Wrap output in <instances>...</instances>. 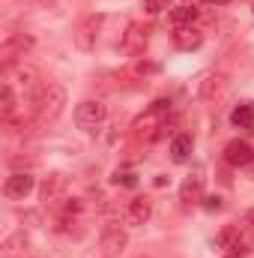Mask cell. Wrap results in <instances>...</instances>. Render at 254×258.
Listing matches in <instances>:
<instances>
[{
    "label": "cell",
    "mask_w": 254,
    "mask_h": 258,
    "mask_svg": "<svg viewBox=\"0 0 254 258\" xmlns=\"http://www.w3.org/2000/svg\"><path fill=\"white\" fill-rule=\"evenodd\" d=\"M63 105H66V90H63V84H57V81L42 84V87H39V93H36V99H33L36 117H39L42 123L57 120V117L63 114Z\"/></svg>",
    "instance_id": "cell-1"
},
{
    "label": "cell",
    "mask_w": 254,
    "mask_h": 258,
    "mask_svg": "<svg viewBox=\"0 0 254 258\" xmlns=\"http://www.w3.org/2000/svg\"><path fill=\"white\" fill-rule=\"evenodd\" d=\"M105 117H108V108H105L102 102H93V99H90V102H81V105L75 108V123L81 129H87V132L96 129V126H102Z\"/></svg>",
    "instance_id": "cell-2"
},
{
    "label": "cell",
    "mask_w": 254,
    "mask_h": 258,
    "mask_svg": "<svg viewBox=\"0 0 254 258\" xmlns=\"http://www.w3.org/2000/svg\"><path fill=\"white\" fill-rule=\"evenodd\" d=\"M33 186H36L33 174H27V171H15L12 177H6V183H3V195H6V198H24V195L33 192Z\"/></svg>",
    "instance_id": "cell-3"
},
{
    "label": "cell",
    "mask_w": 254,
    "mask_h": 258,
    "mask_svg": "<svg viewBox=\"0 0 254 258\" xmlns=\"http://www.w3.org/2000/svg\"><path fill=\"white\" fill-rule=\"evenodd\" d=\"M66 189H69V183H66L63 174H51V177L42 183V201L51 204V207H60L66 201Z\"/></svg>",
    "instance_id": "cell-4"
},
{
    "label": "cell",
    "mask_w": 254,
    "mask_h": 258,
    "mask_svg": "<svg viewBox=\"0 0 254 258\" xmlns=\"http://www.w3.org/2000/svg\"><path fill=\"white\" fill-rule=\"evenodd\" d=\"M254 159V150H251V144L248 141H230L227 147H224V162L227 165H236V168H242V165H248Z\"/></svg>",
    "instance_id": "cell-5"
},
{
    "label": "cell",
    "mask_w": 254,
    "mask_h": 258,
    "mask_svg": "<svg viewBox=\"0 0 254 258\" xmlns=\"http://www.w3.org/2000/svg\"><path fill=\"white\" fill-rule=\"evenodd\" d=\"M30 48H33V36H27V33H15V36L3 45V51H0V54H3V63H12L15 57H24Z\"/></svg>",
    "instance_id": "cell-6"
},
{
    "label": "cell",
    "mask_w": 254,
    "mask_h": 258,
    "mask_svg": "<svg viewBox=\"0 0 254 258\" xmlns=\"http://www.w3.org/2000/svg\"><path fill=\"white\" fill-rule=\"evenodd\" d=\"M126 243H129L126 231H123L117 222H108V225L102 228V246H105L108 252H120V249H126Z\"/></svg>",
    "instance_id": "cell-7"
},
{
    "label": "cell",
    "mask_w": 254,
    "mask_h": 258,
    "mask_svg": "<svg viewBox=\"0 0 254 258\" xmlns=\"http://www.w3.org/2000/svg\"><path fill=\"white\" fill-rule=\"evenodd\" d=\"M150 213H153V207H150L147 198H132L126 207V222L129 225H144L150 219Z\"/></svg>",
    "instance_id": "cell-8"
},
{
    "label": "cell",
    "mask_w": 254,
    "mask_h": 258,
    "mask_svg": "<svg viewBox=\"0 0 254 258\" xmlns=\"http://www.w3.org/2000/svg\"><path fill=\"white\" fill-rule=\"evenodd\" d=\"M200 195H203V174L200 171H194L189 174L186 180H183V186H180V198L191 204V201H200Z\"/></svg>",
    "instance_id": "cell-9"
},
{
    "label": "cell",
    "mask_w": 254,
    "mask_h": 258,
    "mask_svg": "<svg viewBox=\"0 0 254 258\" xmlns=\"http://www.w3.org/2000/svg\"><path fill=\"white\" fill-rule=\"evenodd\" d=\"M174 42H177V48H183V51H191V48H200L203 36H200L194 27H177V33H174Z\"/></svg>",
    "instance_id": "cell-10"
},
{
    "label": "cell",
    "mask_w": 254,
    "mask_h": 258,
    "mask_svg": "<svg viewBox=\"0 0 254 258\" xmlns=\"http://www.w3.org/2000/svg\"><path fill=\"white\" fill-rule=\"evenodd\" d=\"M144 45H147V27H141V24H129V33H126L123 48H126L129 54H138Z\"/></svg>",
    "instance_id": "cell-11"
},
{
    "label": "cell",
    "mask_w": 254,
    "mask_h": 258,
    "mask_svg": "<svg viewBox=\"0 0 254 258\" xmlns=\"http://www.w3.org/2000/svg\"><path fill=\"white\" fill-rule=\"evenodd\" d=\"M197 6L194 3H183V6H177V9H171V21L177 24V27H191L194 21H197Z\"/></svg>",
    "instance_id": "cell-12"
},
{
    "label": "cell",
    "mask_w": 254,
    "mask_h": 258,
    "mask_svg": "<svg viewBox=\"0 0 254 258\" xmlns=\"http://www.w3.org/2000/svg\"><path fill=\"white\" fill-rule=\"evenodd\" d=\"M96 30H99V18H87V21L81 24V30H78V36H75V42H78V48H84V51H90V48H93V39H96Z\"/></svg>",
    "instance_id": "cell-13"
},
{
    "label": "cell",
    "mask_w": 254,
    "mask_h": 258,
    "mask_svg": "<svg viewBox=\"0 0 254 258\" xmlns=\"http://www.w3.org/2000/svg\"><path fill=\"white\" fill-rule=\"evenodd\" d=\"M15 108H18L15 90H12V84L6 81V84L0 87V117H3V120H12V117H15Z\"/></svg>",
    "instance_id": "cell-14"
},
{
    "label": "cell",
    "mask_w": 254,
    "mask_h": 258,
    "mask_svg": "<svg viewBox=\"0 0 254 258\" xmlns=\"http://www.w3.org/2000/svg\"><path fill=\"white\" fill-rule=\"evenodd\" d=\"M230 120L239 129H251L254 132V102H242V105L230 114Z\"/></svg>",
    "instance_id": "cell-15"
},
{
    "label": "cell",
    "mask_w": 254,
    "mask_h": 258,
    "mask_svg": "<svg viewBox=\"0 0 254 258\" xmlns=\"http://www.w3.org/2000/svg\"><path fill=\"white\" fill-rule=\"evenodd\" d=\"M171 153H174V162H186L191 153V135H177L171 144Z\"/></svg>",
    "instance_id": "cell-16"
},
{
    "label": "cell",
    "mask_w": 254,
    "mask_h": 258,
    "mask_svg": "<svg viewBox=\"0 0 254 258\" xmlns=\"http://www.w3.org/2000/svg\"><path fill=\"white\" fill-rule=\"evenodd\" d=\"M218 90H221V78H218V75H209V78L203 81V87H200V96H203V99H212Z\"/></svg>",
    "instance_id": "cell-17"
},
{
    "label": "cell",
    "mask_w": 254,
    "mask_h": 258,
    "mask_svg": "<svg viewBox=\"0 0 254 258\" xmlns=\"http://www.w3.org/2000/svg\"><path fill=\"white\" fill-rule=\"evenodd\" d=\"M15 78H18V84H21L24 90H33V84H36V72H33V69H18Z\"/></svg>",
    "instance_id": "cell-18"
},
{
    "label": "cell",
    "mask_w": 254,
    "mask_h": 258,
    "mask_svg": "<svg viewBox=\"0 0 254 258\" xmlns=\"http://www.w3.org/2000/svg\"><path fill=\"white\" fill-rule=\"evenodd\" d=\"M144 9H147L150 15H159V12L171 9V0H144Z\"/></svg>",
    "instance_id": "cell-19"
},
{
    "label": "cell",
    "mask_w": 254,
    "mask_h": 258,
    "mask_svg": "<svg viewBox=\"0 0 254 258\" xmlns=\"http://www.w3.org/2000/svg\"><path fill=\"white\" fill-rule=\"evenodd\" d=\"M203 210H209V213H212V210H221V198H218V195H206V198H203Z\"/></svg>",
    "instance_id": "cell-20"
},
{
    "label": "cell",
    "mask_w": 254,
    "mask_h": 258,
    "mask_svg": "<svg viewBox=\"0 0 254 258\" xmlns=\"http://www.w3.org/2000/svg\"><path fill=\"white\" fill-rule=\"evenodd\" d=\"M111 180H114V183H123V186H138V180H135V174H120V171H117V174H114Z\"/></svg>",
    "instance_id": "cell-21"
},
{
    "label": "cell",
    "mask_w": 254,
    "mask_h": 258,
    "mask_svg": "<svg viewBox=\"0 0 254 258\" xmlns=\"http://www.w3.org/2000/svg\"><path fill=\"white\" fill-rule=\"evenodd\" d=\"M138 72H141V75H144V72H156V66L153 63H138Z\"/></svg>",
    "instance_id": "cell-22"
},
{
    "label": "cell",
    "mask_w": 254,
    "mask_h": 258,
    "mask_svg": "<svg viewBox=\"0 0 254 258\" xmlns=\"http://www.w3.org/2000/svg\"><path fill=\"white\" fill-rule=\"evenodd\" d=\"M209 3H227V0H209Z\"/></svg>",
    "instance_id": "cell-23"
},
{
    "label": "cell",
    "mask_w": 254,
    "mask_h": 258,
    "mask_svg": "<svg viewBox=\"0 0 254 258\" xmlns=\"http://www.w3.org/2000/svg\"><path fill=\"white\" fill-rule=\"evenodd\" d=\"M251 219H254V216H251Z\"/></svg>",
    "instance_id": "cell-24"
}]
</instances>
